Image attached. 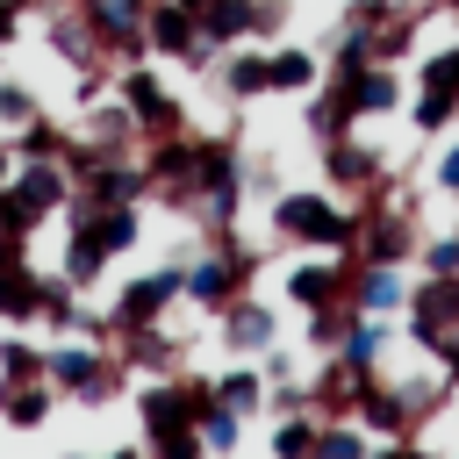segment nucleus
Returning <instances> with one entry per match:
<instances>
[{
  "instance_id": "1",
  "label": "nucleus",
  "mask_w": 459,
  "mask_h": 459,
  "mask_svg": "<svg viewBox=\"0 0 459 459\" xmlns=\"http://www.w3.org/2000/svg\"><path fill=\"white\" fill-rule=\"evenodd\" d=\"M273 230L287 244H308V251H344L351 258V237H359V208L337 201V194H316V186H294L273 201Z\"/></svg>"
},
{
  "instance_id": "2",
  "label": "nucleus",
  "mask_w": 459,
  "mask_h": 459,
  "mask_svg": "<svg viewBox=\"0 0 459 459\" xmlns=\"http://www.w3.org/2000/svg\"><path fill=\"white\" fill-rule=\"evenodd\" d=\"M65 201H72L65 158H14V172L0 179V230L29 244V230H36L43 215H57Z\"/></svg>"
},
{
  "instance_id": "3",
  "label": "nucleus",
  "mask_w": 459,
  "mask_h": 459,
  "mask_svg": "<svg viewBox=\"0 0 459 459\" xmlns=\"http://www.w3.org/2000/svg\"><path fill=\"white\" fill-rule=\"evenodd\" d=\"M251 273H258V258H251L237 237H215V244L186 265V301H194V308H208V316H222V308L251 287Z\"/></svg>"
},
{
  "instance_id": "4",
  "label": "nucleus",
  "mask_w": 459,
  "mask_h": 459,
  "mask_svg": "<svg viewBox=\"0 0 459 459\" xmlns=\"http://www.w3.org/2000/svg\"><path fill=\"white\" fill-rule=\"evenodd\" d=\"M115 351L108 344H86V337H65V344H43V380L57 394H79V402H100L115 387Z\"/></svg>"
},
{
  "instance_id": "5",
  "label": "nucleus",
  "mask_w": 459,
  "mask_h": 459,
  "mask_svg": "<svg viewBox=\"0 0 459 459\" xmlns=\"http://www.w3.org/2000/svg\"><path fill=\"white\" fill-rule=\"evenodd\" d=\"M143 179H151L158 201L194 208V194H201V143H186L179 129H172V136H151V151H143Z\"/></svg>"
},
{
  "instance_id": "6",
  "label": "nucleus",
  "mask_w": 459,
  "mask_h": 459,
  "mask_svg": "<svg viewBox=\"0 0 459 459\" xmlns=\"http://www.w3.org/2000/svg\"><path fill=\"white\" fill-rule=\"evenodd\" d=\"M179 294H186V265H158V273L115 287V301H108V330H115V337H122V330H143V323H158Z\"/></svg>"
},
{
  "instance_id": "7",
  "label": "nucleus",
  "mask_w": 459,
  "mask_h": 459,
  "mask_svg": "<svg viewBox=\"0 0 459 459\" xmlns=\"http://www.w3.org/2000/svg\"><path fill=\"white\" fill-rule=\"evenodd\" d=\"M201 402H208V387H194V380H172V373L143 380V394H136L143 445H158V437H172V430H194V423H201Z\"/></svg>"
},
{
  "instance_id": "8",
  "label": "nucleus",
  "mask_w": 459,
  "mask_h": 459,
  "mask_svg": "<svg viewBox=\"0 0 459 459\" xmlns=\"http://www.w3.org/2000/svg\"><path fill=\"white\" fill-rule=\"evenodd\" d=\"M143 43H151V57H179V65H215V57H222V50L201 36V14L179 7V0H151Z\"/></svg>"
},
{
  "instance_id": "9",
  "label": "nucleus",
  "mask_w": 459,
  "mask_h": 459,
  "mask_svg": "<svg viewBox=\"0 0 459 459\" xmlns=\"http://www.w3.org/2000/svg\"><path fill=\"white\" fill-rule=\"evenodd\" d=\"M402 316H409V344H437L445 330H459V273H423Z\"/></svg>"
},
{
  "instance_id": "10",
  "label": "nucleus",
  "mask_w": 459,
  "mask_h": 459,
  "mask_svg": "<svg viewBox=\"0 0 459 459\" xmlns=\"http://www.w3.org/2000/svg\"><path fill=\"white\" fill-rule=\"evenodd\" d=\"M416 222L402 215V208H359V237H351V258H366V265H409L416 258Z\"/></svg>"
},
{
  "instance_id": "11",
  "label": "nucleus",
  "mask_w": 459,
  "mask_h": 459,
  "mask_svg": "<svg viewBox=\"0 0 459 459\" xmlns=\"http://www.w3.org/2000/svg\"><path fill=\"white\" fill-rule=\"evenodd\" d=\"M115 93L129 100V115H136V129H143V136H172V129H179V115H186V108L158 86V72H151V65H122Z\"/></svg>"
},
{
  "instance_id": "12",
  "label": "nucleus",
  "mask_w": 459,
  "mask_h": 459,
  "mask_svg": "<svg viewBox=\"0 0 459 459\" xmlns=\"http://www.w3.org/2000/svg\"><path fill=\"white\" fill-rule=\"evenodd\" d=\"M273 337H280V316L244 287V294L222 308V351H230V359H251V351H265Z\"/></svg>"
},
{
  "instance_id": "13",
  "label": "nucleus",
  "mask_w": 459,
  "mask_h": 459,
  "mask_svg": "<svg viewBox=\"0 0 459 459\" xmlns=\"http://www.w3.org/2000/svg\"><path fill=\"white\" fill-rule=\"evenodd\" d=\"M344 301L359 308V316H394L402 301H409V287H402V265H351L344 273Z\"/></svg>"
},
{
  "instance_id": "14",
  "label": "nucleus",
  "mask_w": 459,
  "mask_h": 459,
  "mask_svg": "<svg viewBox=\"0 0 459 459\" xmlns=\"http://www.w3.org/2000/svg\"><path fill=\"white\" fill-rule=\"evenodd\" d=\"M344 251H330V258H308V265H294L287 273V301L294 308H330V301H344Z\"/></svg>"
},
{
  "instance_id": "15",
  "label": "nucleus",
  "mask_w": 459,
  "mask_h": 459,
  "mask_svg": "<svg viewBox=\"0 0 459 459\" xmlns=\"http://www.w3.org/2000/svg\"><path fill=\"white\" fill-rule=\"evenodd\" d=\"M265 86L273 93H316L323 86V57L301 50V43H273L265 50Z\"/></svg>"
},
{
  "instance_id": "16",
  "label": "nucleus",
  "mask_w": 459,
  "mask_h": 459,
  "mask_svg": "<svg viewBox=\"0 0 459 459\" xmlns=\"http://www.w3.org/2000/svg\"><path fill=\"white\" fill-rule=\"evenodd\" d=\"M344 86V100H351V115H387V108H402V79H394V65H359L351 79H337Z\"/></svg>"
},
{
  "instance_id": "17",
  "label": "nucleus",
  "mask_w": 459,
  "mask_h": 459,
  "mask_svg": "<svg viewBox=\"0 0 459 459\" xmlns=\"http://www.w3.org/2000/svg\"><path fill=\"white\" fill-rule=\"evenodd\" d=\"M323 172H330V186H380V179H387V158H373V151L351 143V136H330V143H323Z\"/></svg>"
},
{
  "instance_id": "18",
  "label": "nucleus",
  "mask_w": 459,
  "mask_h": 459,
  "mask_svg": "<svg viewBox=\"0 0 459 459\" xmlns=\"http://www.w3.org/2000/svg\"><path fill=\"white\" fill-rule=\"evenodd\" d=\"M50 50H57L65 65H79V72H93V65H100V36H93V22H86L79 7L50 14Z\"/></svg>"
},
{
  "instance_id": "19",
  "label": "nucleus",
  "mask_w": 459,
  "mask_h": 459,
  "mask_svg": "<svg viewBox=\"0 0 459 459\" xmlns=\"http://www.w3.org/2000/svg\"><path fill=\"white\" fill-rule=\"evenodd\" d=\"M215 79H222L230 100H265V93H273V86H265V50H258V43H230V65H215Z\"/></svg>"
},
{
  "instance_id": "20",
  "label": "nucleus",
  "mask_w": 459,
  "mask_h": 459,
  "mask_svg": "<svg viewBox=\"0 0 459 459\" xmlns=\"http://www.w3.org/2000/svg\"><path fill=\"white\" fill-rule=\"evenodd\" d=\"M50 409H57V387L36 373V380H14V387H0V416L14 423V430H36V423H50Z\"/></svg>"
},
{
  "instance_id": "21",
  "label": "nucleus",
  "mask_w": 459,
  "mask_h": 459,
  "mask_svg": "<svg viewBox=\"0 0 459 459\" xmlns=\"http://www.w3.org/2000/svg\"><path fill=\"white\" fill-rule=\"evenodd\" d=\"M100 273H108V251L93 244V230H86V222H79V230H65V258H57V280H65V287H93Z\"/></svg>"
},
{
  "instance_id": "22",
  "label": "nucleus",
  "mask_w": 459,
  "mask_h": 459,
  "mask_svg": "<svg viewBox=\"0 0 459 459\" xmlns=\"http://www.w3.org/2000/svg\"><path fill=\"white\" fill-rule=\"evenodd\" d=\"M115 366H136V373H172V344H165V330L158 323H143V330H122V351H115Z\"/></svg>"
},
{
  "instance_id": "23",
  "label": "nucleus",
  "mask_w": 459,
  "mask_h": 459,
  "mask_svg": "<svg viewBox=\"0 0 459 459\" xmlns=\"http://www.w3.org/2000/svg\"><path fill=\"white\" fill-rule=\"evenodd\" d=\"M194 430H201L208 459H230V452H237V437H244V416H237L230 402H215V394H208V402H201V423H194Z\"/></svg>"
},
{
  "instance_id": "24",
  "label": "nucleus",
  "mask_w": 459,
  "mask_h": 459,
  "mask_svg": "<svg viewBox=\"0 0 459 459\" xmlns=\"http://www.w3.org/2000/svg\"><path fill=\"white\" fill-rule=\"evenodd\" d=\"M208 394H215V402H230L237 416H251V409H265V373H258V366H230Z\"/></svg>"
},
{
  "instance_id": "25",
  "label": "nucleus",
  "mask_w": 459,
  "mask_h": 459,
  "mask_svg": "<svg viewBox=\"0 0 459 459\" xmlns=\"http://www.w3.org/2000/svg\"><path fill=\"white\" fill-rule=\"evenodd\" d=\"M316 409H280V430H273V459H308L316 452Z\"/></svg>"
},
{
  "instance_id": "26",
  "label": "nucleus",
  "mask_w": 459,
  "mask_h": 459,
  "mask_svg": "<svg viewBox=\"0 0 459 459\" xmlns=\"http://www.w3.org/2000/svg\"><path fill=\"white\" fill-rule=\"evenodd\" d=\"M373 445H366V423H351V416H337V423H316V452L308 459H366Z\"/></svg>"
},
{
  "instance_id": "27",
  "label": "nucleus",
  "mask_w": 459,
  "mask_h": 459,
  "mask_svg": "<svg viewBox=\"0 0 459 459\" xmlns=\"http://www.w3.org/2000/svg\"><path fill=\"white\" fill-rule=\"evenodd\" d=\"M351 122H359V115H351V100H344V86H337V79H330V93H323V100H316V108H308V129H316V136H323V143H330V136H344V129H351Z\"/></svg>"
},
{
  "instance_id": "28",
  "label": "nucleus",
  "mask_w": 459,
  "mask_h": 459,
  "mask_svg": "<svg viewBox=\"0 0 459 459\" xmlns=\"http://www.w3.org/2000/svg\"><path fill=\"white\" fill-rule=\"evenodd\" d=\"M409 122H416L423 136H445V129L459 122V93H437V86H423V93H416V115H409Z\"/></svg>"
},
{
  "instance_id": "29",
  "label": "nucleus",
  "mask_w": 459,
  "mask_h": 459,
  "mask_svg": "<svg viewBox=\"0 0 459 459\" xmlns=\"http://www.w3.org/2000/svg\"><path fill=\"white\" fill-rule=\"evenodd\" d=\"M65 151H72V143H65V129H50L43 115L14 129V158H65Z\"/></svg>"
},
{
  "instance_id": "30",
  "label": "nucleus",
  "mask_w": 459,
  "mask_h": 459,
  "mask_svg": "<svg viewBox=\"0 0 459 459\" xmlns=\"http://www.w3.org/2000/svg\"><path fill=\"white\" fill-rule=\"evenodd\" d=\"M43 373V344H29V337H7L0 344V387H14V380H36Z\"/></svg>"
},
{
  "instance_id": "31",
  "label": "nucleus",
  "mask_w": 459,
  "mask_h": 459,
  "mask_svg": "<svg viewBox=\"0 0 459 459\" xmlns=\"http://www.w3.org/2000/svg\"><path fill=\"white\" fill-rule=\"evenodd\" d=\"M416 86L459 93V43H452V50H430V57H423V72H416Z\"/></svg>"
},
{
  "instance_id": "32",
  "label": "nucleus",
  "mask_w": 459,
  "mask_h": 459,
  "mask_svg": "<svg viewBox=\"0 0 459 459\" xmlns=\"http://www.w3.org/2000/svg\"><path fill=\"white\" fill-rule=\"evenodd\" d=\"M430 186L459 201V136H445V143H437V158H430Z\"/></svg>"
},
{
  "instance_id": "33",
  "label": "nucleus",
  "mask_w": 459,
  "mask_h": 459,
  "mask_svg": "<svg viewBox=\"0 0 459 459\" xmlns=\"http://www.w3.org/2000/svg\"><path fill=\"white\" fill-rule=\"evenodd\" d=\"M22 122H36V93L29 86H0V129H22Z\"/></svg>"
},
{
  "instance_id": "34",
  "label": "nucleus",
  "mask_w": 459,
  "mask_h": 459,
  "mask_svg": "<svg viewBox=\"0 0 459 459\" xmlns=\"http://www.w3.org/2000/svg\"><path fill=\"white\" fill-rule=\"evenodd\" d=\"M416 258H423V273H459V230H452V237L416 244Z\"/></svg>"
},
{
  "instance_id": "35",
  "label": "nucleus",
  "mask_w": 459,
  "mask_h": 459,
  "mask_svg": "<svg viewBox=\"0 0 459 459\" xmlns=\"http://www.w3.org/2000/svg\"><path fill=\"white\" fill-rule=\"evenodd\" d=\"M14 22H22V7H14V0H0V43H14Z\"/></svg>"
},
{
  "instance_id": "36",
  "label": "nucleus",
  "mask_w": 459,
  "mask_h": 459,
  "mask_svg": "<svg viewBox=\"0 0 459 459\" xmlns=\"http://www.w3.org/2000/svg\"><path fill=\"white\" fill-rule=\"evenodd\" d=\"M0 265H22V237H7V230H0Z\"/></svg>"
},
{
  "instance_id": "37",
  "label": "nucleus",
  "mask_w": 459,
  "mask_h": 459,
  "mask_svg": "<svg viewBox=\"0 0 459 459\" xmlns=\"http://www.w3.org/2000/svg\"><path fill=\"white\" fill-rule=\"evenodd\" d=\"M7 172H14V143L0 136V179H7Z\"/></svg>"
},
{
  "instance_id": "38",
  "label": "nucleus",
  "mask_w": 459,
  "mask_h": 459,
  "mask_svg": "<svg viewBox=\"0 0 459 459\" xmlns=\"http://www.w3.org/2000/svg\"><path fill=\"white\" fill-rule=\"evenodd\" d=\"M14 7H29V0H14Z\"/></svg>"
}]
</instances>
